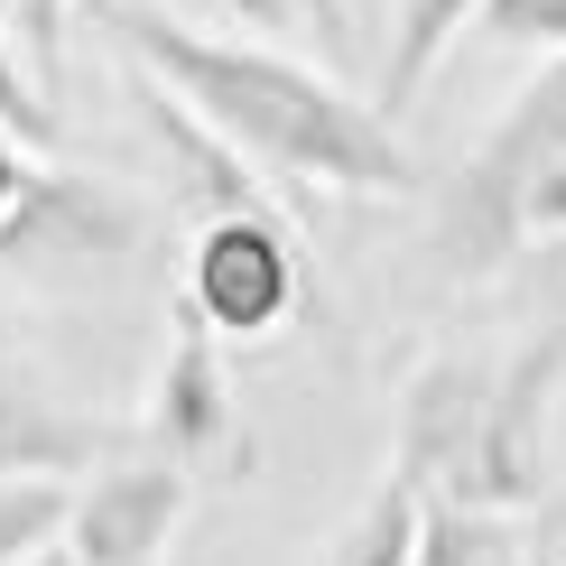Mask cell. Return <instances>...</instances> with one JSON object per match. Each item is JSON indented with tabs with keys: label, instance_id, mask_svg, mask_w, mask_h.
Wrapping results in <instances>:
<instances>
[{
	"label": "cell",
	"instance_id": "d6986e66",
	"mask_svg": "<svg viewBox=\"0 0 566 566\" xmlns=\"http://www.w3.org/2000/svg\"><path fill=\"white\" fill-rule=\"evenodd\" d=\"M557 297H566V279H557Z\"/></svg>",
	"mask_w": 566,
	"mask_h": 566
},
{
	"label": "cell",
	"instance_id": "e0dca14e",
	"mask_svg": "<svg viewBox=\"0 0 566 566\" xmlns=\"http://www.w3.org/2000/svg\"><path fill=\"white\" fill-rule=\"evenodd\" d=\"M511 112H521V122H548V130H566V46H557V65H548V75H538V84H530Z\"/></svg>",
	"mask_w": 566,
	"mask_h": 566
},
{
	"label": "cell",
	"instance_id": "8992f818",
	"mask_svg": "<svg viewBox=\"0 0 566 566\" xmlns=\"http://www.w3.org/2000/svg\"><path fill=\"white\" fill-rule=\"evenodd\" d=\"M130 242H139V223L122 196L46 168L29 186V205L0 223V270H93V261H122Z\"/></svg>",
	"mask_w": 566,
	"mask_h": 566
},
{
	"label": "cell",
	"instance_id": "9c48e42d",
	"mask_svg": "<svg viewBox=\"0 0 566 566\" xmlns=\"http://www.w3.org/2000/svg\"><path fill=\"white\" fill-rule=\"evenodd\" d=\"M418 530H428V483H409L390 464V474L371 483V502L353 511V530L335 538L325 566H418Z\"/></svg>",
	"mask_w": 566,
	"mask_h": 566
},
{
	"label": "cell",
	"instance_id": "277c9868",
	"mask_svg": "<svg viewBox=\"0 0 566 566\" xmlns=\"http://www.w3.org/2000/svg\"><path fill=\"white\" fill-rule=\"evenodd\" d=\"M139 437L158 455H177L186 474H223V464H251V437H242V399H232V363H223V335L186 306L177 335L158 344V371H149V409H139Z\"/></svg>",
	"mask_w": 566,
	"mask_h": 566
},
{
	"label": "cell",
	"instance_id": "9a60e30c",
	"mask_svg": "<svg viewBox=\"0 0 566 566\" xmlns=\"http://www.w3.org/2000/svg\"><path fill=\"white\" fill-rule=\"evenodd\" d=\"M19 56H29V46L0 29V112H10V122L29 130L38 149H56V93H46L38 75H19Z\"/></svg>",
	"mask_w": 566,
	"mask_h": 566
},
{
	"label": "cell",
	"instance_id": "52a82bcc",
	"mask_svg": "<svg viewBox=\"0 0 566 566\" xmlns=\"http://www.w3.org/2000/svg\"><path fill=\"white\" fill-rule=\"evenodd\" d=\"M103 446H112L103 418L65 409L46 381L0 363V474H93Z\"/></svg>",
	"mask_w": 566,
	"mask_h": 566
},
{
	"label": "cell",
	"instance_id": "ba28073f",
	"mask_svg": "<svg viewBox=\"0 0 566 566\" xmlns=\"http://www.w3.org/2000/svg\"><path fill=\"white\" fill-rule=\"evenodd\" d=\"M464 19H483V0H390V56H381V112H399L428 93V75L446 65Z\"/></svg>",
	"mask_w": 566,
	"mask_h": 566
},
{
	"label": "cell",
	"instance_id": "7c38bea8",
	"mask_svg": "<svg viewBox=\"0 0 566 566\" xmlns=\"http://www.w3.org/2000/svg\"><path fill=\"white\" fill-rule=\"evenodd\" d=\"M65 511H75L65 474H0V566H29L65 530Z\"/></svg>",
	"mask_w": 566,
	"mask_h": 566
},
{
	"label": "cell",
	"instance_id": "ac0fdd59",
	"mask_svg": "<svg viewBox=\"0 0 566 566\" xmlns=\"http://www.w3.org/2000/svg\"><path fill=\"white\" fill-rule=\"evenodd\" d=\"M548 566H566V548H557V557H548Z\"/></svg>",
	"mask_w": 566,
	"mask_h": 566
},
{
	"label": "cell",
	"instance_id": "2e32d148",
	"mask_svg": "<svg viewBox=\"0 0 566 566\" xmlns=\"http://www.w3.org/2000/svg\"><path fill=\"white\" fill-rule=\"evenodd\" d=\"M46 168H38V139L10 122V112H0V223L19 214V205H29V186H38Z\"/></svg>",
	"mask_w": 566,
	"mask_h": 566
},
{
	"label": "cell",
	"instance_id": "7a4b0ae2",
	"mask_svg": "<svg viewBox=\"0 0 566 566\" xmlns=\"http://www.w3.org/2000/svg\"><path fill=\"white\" fill-rule=\"evenodd\" d=\"M557 353L530 344L511 363H474V353H428L399 390V474L428 483L437 502H492L521 511L538 502V428H548Z\"/></svg>",
	"mask_w": 566,
	"mask_h": 566
},
{
	"label": "cell",
	"instance_id": "5b68a950",
	"mask_svg": "<svg viewBox=\"0 0 566 566\" xmlns=\"http://www.w3.org/2000/svg\"><path fill=\"white\" fill-rule=\"evenodd\" d=\"M196 502V474L177 455H139V464H112V474L75 483V511H65V548L75 566H168V538Z\"/></svg>",
	"mask_w": 566,
	"mask_h": 566
},
{
	"label": "cell",
	"instance_id": "4fadbf2b",
	"mask_svg": "<svg viewBox=\"0 0 566 566\" xmlns=\"http://www.w3.org/2000/svg\"><path fill=\"white\" fill-rule=\"evenodd\" d=\"M10 29L29 46V75L56 93L65 84V29H75V0H10Z\"/></svg>",
	"mask_w": 566,
	"mask_h": 566
},
{
	"label": "cell",
	"instance_id": "6da1fadb",
	"mask_svg": "<svg viewBox=\"0 0 566 566\" xmlns=\"http://www.w3.org/2000/svg\"><path fill=\"white\" fill-rule=\"evenodd\" d=\"M93 29H112L130 65L168 75L261 177H279L297 205L316 196H409L418 158L399 149V122L381 103H353L316 56L242 29H196L158 0H93Z\"/></svg>",
	"mask_w": 566,
	"mask_h": 566
},
{
	"label": "cell",
	"instance_id": "30bf717a",
	"mask_svg": "<svg viewBox=\"0 0 566 566\" xmlns=\"http://www.w3.org/2000/svg\"><path fill=\"white\" fill-rule=\"evenodd\" d=\"M214 29H242V38H279V46H316L325 65L353 56V10L344 0H196Z\"/></svg>",
	"mask_w": 566,
	"mask_h": 566
},
{
	"label": "cell",
	"instance_id": "3957f363",
	"mask_svg": "<svg viewBox=\"0 0 566 566\" xmlns=\"http://www.w3.org/2000/svg\"><path fill=\"white\" fill-rule=\"evenodd\" d=\"M186 306L214 325L223 344H261L306 306V242L279 205H232L196 223L186 251Z\"/></svg>",
	"mask_w": 566,
	"mask_h": 566
},
{
	"label": "cell",
	"instance_id": "5bb4252c",
	"mask_svg": "<svg viewBox=\"0 0 566 566\" xmlns=\"http://www.w3.org/2000/svg\"><path fill=\"white\" fill-rule=\"evenodd\" d=\"M474 29L492 46H538V56H557L566 46V0H483Z\"/></svg>",
	"mask_w": 566,
	"mask_h": 566
},
{
	"label": "cell",
	"instance_id": "8fae6325",
	"mask_svg": "<svg viewBox=\"0 0 566 566\" xmlns=\"http://www.w3.org/2000/svg\"><path fill=\"white\" fill-rule=\"evenodd\" d=\"M418 566H511V511H492V502H437V492H428Z\"/></svg>",
	"mask_w": 566,
	"mask_h": 566
}]
</instances>
